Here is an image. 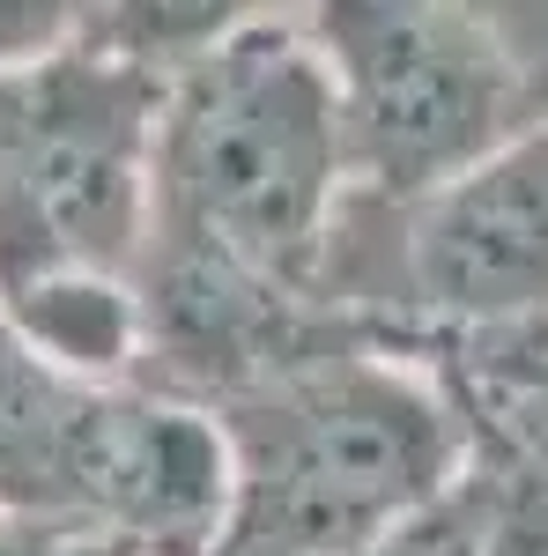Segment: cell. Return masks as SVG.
<instances>
[{
  "label": "cell",
  "instance_id": "cell-9",
  "mask_svg": "<svg viewBox=\"0 0 548 556\" xmlns=\"http://www.w3.org/2000/svg\"><path fill=\"white\" fill-rule=\"evenodd\" d=\"M474 8L505 38L511 67L526 75V89H534V104H541V119H548V0H474Z\"/></svg>",
  "mask_w": 548,
  "mask_h": 556
},
{
  "label": "cell",
  "instance_id": "cell-5",
  "mask_svg": "<svg viewBox=\"0 0 548 556\" xmlns=\"http://www.w3.org/2000/svg\"><path fill=\"white\" fill-rule=\"evenodd\" d=\"M133 379H89L0 312V513L97 534V497Z\"/></svg>",
  "mask_w": 548,
  "mask_h": 556
},
{
  "label": "cell",
  "instance_id": "cell-1",
  "mask_svg": "<svg viewBox=\"0 0 548 556\" xmlns=\"http://www.w3.org/2000/svg\"><path fill=\"white\" fill-rule=\"evenodd\" d=\"M164 75L67 45L0 67V312L67 371L133 379Z\"/></svg>",
  "mask_w": 548,
  "mask_h": 556
},
{
  "label": "cell",
  "instance_id": "cell-7",
  "mask_svg": "<svg viewBox=\"0 0 548 556\" xmlns=\"http://www.w3.org/2000/svg\"><path fill=\"white\" fill-rule=\"evenodd\" d=\"M511 490H519V468L497 445H482L460 482H445L430 505H416L400 527H385L356 556H489V542L511 513Z\"/></svg>",
  "mask_w": 548,
  "mask_h": 556
},
{
  "label": "cell",
  "instance_id": "cell-8",
  "mask_svg": "<svg viewBox=\"0 0 548 556\" xmlns=\"http://www.w3.org/2000/svg\"><path fill=\"white\" fill-rule=\"evenodd\" d=\"M89 0H0V67H38L82 45Z\"/></svg>",
  "mask_w": 548,
  "mask_h": 556
},
{
  "label": "cell",
  "instance_id": "cell-11",
  "mask_svg": "<svg viewBox=\"0 0 548 556\" xmlns=\"http://www.w3.org/2000/svg\"><path fill=\"white\" fill-rule=\"evenodd\" d=\"M0 556H133L104 534H82V527H60V519H15L0 513Z\"/></svg>",
  "mask_w": 548,
  "mask_h": 556
},
{
  "label": "cell",
  "instance_id": "cell-3",
  "mask_svg": "<svg viewBox=\"0 0 548 556\" xmlns=\"http://www.w3.org/2000/svg\"><path fill=\"white\" fill-rule=\"evenodd\" d=\"M319 298L341 327L422 349L445 371L526 364L548 349V119L422 201L356 193Z\"/></svg>",
  "mask_w": 548,
  "mask_h": 556
},
{
  "label": "cell",
  "instance_id": "cell-2",
  "mask_svg": "<svg viewBox=\"0 0 548 556\" xmlns=\"http://www.w3.org/2000/svg\"><path fill=\"white\" fill-rule=\"evenodd\" d=\"M356 201L348 134L304 23H259L164 75L156 215L141 253H178L290 298H319Z\"/></svg>",
  "mask_w": 548,
  "mask_h": 556
},
{
  "label": "cell",
  "instance_id": "cell-10",
  "mask_svg": "<svg viewBox=\"0 0 548 556\" xmlns=\"http://www.w3.org/2000/svg\"><path fill=\"white\" fill-rule=\"evenodd\" d=\"M511 468H519V490H511V513H505V527H497L489 556H548V475L526 468V460H511Z\"/></svg>",
  "mask_w": 548,
  "mask_h": 556
},
{
  "label": "cell",
  "instance_id": "cell-6",
  "mask_svg": "<svg viewBox=\"0 0 548 556\" xmlns=\"http://www.w3.org/2000/svg\"><path fill=\"white\" fill-rule=\"evenodd\" d=\"M259 23H282V0H89L82 45L170 75L186 60H201L208 45L259 30Z\"/></svg>",
  "mask_w": 548,
  "mask_h": 556
},
{
  "label": "cell",
  "instance_id": "cell-4",
  "mask_svg": "<svg viewBox=\"0 0 548 556\" xmlns=\"http://www.w3.org/2000/svg\"><path fill=\"white\" fill-rule=\"evenodd\" d=\"M327 60L348 172L371 201H422L541 119L474 0H304Z\"/></svg>",
  "mask_w": 548,
  "mask_h": 556
}]
</instances>
